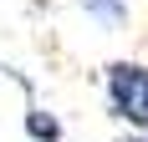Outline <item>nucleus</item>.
Here are the masks:
<instances>
[{"label": "nucleus", "mask_w": 148, "mask_h": 142, "mask_svg": "<svg viewBox=\"0 0 148 142\" xmlns=\"http://www.w3.org/2000/svg\"><path fill=\"white\" fill-rule=\"evenodd\" d=\"M107 112L128 122L133 132H148V66H138V61L107 66Z\"/></svg>", "instance_id": "obj_1"}, {"label": "nucleus", "mask_w": 148, "mask_h": 142, "mask_svg": "<svg viewBox=\"0 0 148 142\" xmlns=\"http://www.w3.org/2000/svg\"><path fill=\"white\" fill-rule=\"evenodd\" d=\"M77 5H82L102 30H123L128 26V0H77Z\"/></svg>", "instance_id": "obj_2"}, {"label": "nucleus", "mask_w": 148, "mask_h": 142, "mask_svg": "<svg viewBox=\"0 0 148 142\" xmlns=\"http://www.w3.org/2000/svg\"><path fill=\"white\" fill-rule=\"evenodd\" d=\"M26 132H31V142H61V122L51 112H41V107L26 112Z\"/></svg>", "instance_id": "obj_3"}, {"label": "nucleus", "mask_w": 148, "mask_h": 142, "mask_svg": "<svg viewBox=\"0 0 148 142\" xmlns=\"http://www.w3.org/2000/svg\"><path fill=\"white\" fill-rule=\"evenodd\" d=\"M118 142H148V132H133V137H118Z\"/></svg>", "instance_id": "obj_4"}]
</instances>
